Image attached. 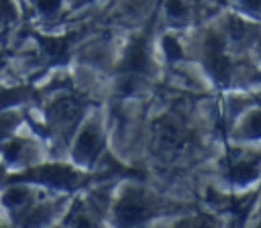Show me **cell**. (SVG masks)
Wrapping results in <instances>:
<instances>
[{"instance_id": "obj_15", "label": "cell", "mask_w": 261, "mask_h": 228, "mask_svg": "<svg viewBox=\"0 0 261 228\" xmlns=\"http://www.w3.org/2000/svg\"><path fill=\"white\" fill-rule=\"evenodd\" d=\"M165 10H167V14L171 18H179V16H184L188 12V6H186L184 0H167L165 2Z\"/></svg>"}, {"instance_id": "obj_13", "label": "cell", "mask_w": 261, "mask_h": 228, "mask_svg": "<svg viewBox=\"0 0 261 228\" xmlns=\"http://www.w3.org/2000/svg\"><path fill=\"white\" fill-rule=\"evenodd\" d=\"M177 228H216V222L210 216H192L177 224Z\"/></svg>"}, {"instance_id": "obj_17", "label": "cell", "mask_w": 261, "mask_h": 228, "mask_svg": "<svg viewBox=\"0 0 261 228\" xmlns=\"http://www.w3.org/2000/svg\"><path fill=\"white\" fill-rule=\"evenodd\" d=\"M16 16V10L10 0H0V22H8Z\"/></svg>"}, {"instance_id": "obj_3", "label": "cell", "mask_w": 261, "mask_h": 228, "mask_svg": "<svg viewBox=\"0 0 261 228\" xmlns=\"http://www.w3.org/2000/svg\"><path fill=\"white\" fill-rule=\"evenodd\" d=\"M122 65H124V75H122L118 88H120L122 94H130L135 90L137 79L147 69V45H145V39H135L130 43V47L126 49Z\"/></svg>"}, {"instance_id": "obj_14", "label": "cell", "mask_w": 261, "mask_h": 228, "mask_svg": "<svg viewBox=\"0 0 261 228\" xmlns=\"http://www.w3.org/2000/svg\"><path fill=\"white\" fill-rule=\"evenodd\" d=\"M24 98V90L20 88H12V90H2L0 92V108H6L10 104H16Z\"/></svg>"}, {"instance_id": "obj_2", "label": "cell", "mask_w": 261, "mask_h": 228, "mask_svg": "<svg viewBox=\"0 0 261 228\" xmlns=\"http://www.w3.org/2000/svg\"><path fill=\"white\" fill-rule=\"evenodd\" d=\"M151 214H153V204H151L149 195H145L143 191H137V189L126 191L114 208L116 222L122 228H139L141 224L147 222V218Z\"/></svg>"}, {"instance_id": "obj_6", "label": "cell", "mask_w": 261, "mask_h": 228, "mask_svg": "<svg viewBox=\"0 0 261 228\" xmlns=\"http://www.w3.org/2000/svg\"><path fill=\"white\" fill-rule=\"evenodd\" d=\"M82 114V104L73 96H59L49 106V118L59 128H71Z\"/></svg>"}, {"instance_id": "obj_7", "label": "cell", "mask_w": 261, "mask_h": 228, "mask_svg": "<svg viewBox=\"0 0 261 228\" xmlns=\"http://www.w3.org/2000/svg\"><path fill=\"white\" fill-rule=\"evenodd\" d=\"M102 149V136L98 132V128L94 126H86L77 140H75V147H73V157L80 161V163H92L98 153Z\"/></svg>"}, {"instance_id": "obj_20", "label": "cell", "mask_w": 261, "mask_h": 228, "mask_svg": "<svg viewBox=\"0 0 261 228\" xmlns=\"http://www.w3.org/2000/svg\"><path fill=\"white\" fill-rule=\"evenodd\" d=\"M257 228H261V222H259V224H257Z\"/></svg>"}, {"instance_id": "obj_11", "label": "cell", "mask_w": 261, "mask_h": 228, "mask_svg": "<svg viewBox=\"0 0 261 228\" xmlns=\"http://www.w3.org/2000/svg\"><path fill=\"white\" fill-rule=\"evenodd\" d=\"M243 134L247 138H261V110L249 114V118L243 122Z\"/></svg>"}, {"instance_id": "obj_18", "label": "cell", "mask_w": 261, "mask_h": 228, "mask_svg": "<svg viewBox=\"0 0 261 228\" xmlns=\"http://www.w3.org/2000/svg\"><path fill=\"white\" fill-rule=\"evenodd\" d=\"M61 0H37V6L43 14H53L57 8H59Z\"/></svg>"}, {"instance_id": "obj_8", "label": "cell", "mask_w": 261, "mask_h": 228, "mask_svg": "<svg viewBox=\"0 0 261 228\" xmlns=\"http://www.w3.org/2000/svg\"><path fill=\"white\" fill-rule=\"evenodd\" d=\"M259 169H261V157L245 153V155H241V157H237V159L230 161L228 173H230V179L232 181H237V183H249V181H253L259 175Z\"/></svg>"}, {"instance_id": "obj_4", "label": "cell", "mask_w": 261, "mask_h": 228, "mask_svg": "<svg viewBox=\"0 0 261 228\" xmlns=\"http://www.w3.org/2000/svg\"><path fill=\"white\" fill-rule=\"evenodd\" d=\"M204 49H206L204 51V59H206V67H208L210 75L218 83H226L228 75H230V65H228V57L224 53L222 41L216 35H208Z\"/></svg>"}, {"instance_id": "obj_9", "label": "cell", "mask_w": 261, "mask_h": 228, "mask_svg": "<svg viewBox=\"0 0 261 228\" xmlns=\"http://www.w3.org/2000/svg\"><path fill=\"white\" fill-rule=\"evenodd\" d=\"M41 47L53 61H61L67 55V41L63 37H41Z\"/></svg>"}, {"instance_id": "obj_5", "label": "cell", "mask_w": 261, "mask_h": 228, "mask_svg": "<svg viewBox=\"0 0 261 228\" xmlns=\"http://www.w3.org/2000/svg\"><path fill=\"white\" fill-rule=\"evenodd\" d=\"M27 177L35 179V181H43V183H49V185H55V187H73L77 181H80V175L71 169V167H65V165H43V167H37L33 171L27 173Z\"/></svg>"}, {"instance_id": "obj_1", "label": "cell", "mask_w": 261, "mask_h": 228, "mask_svg": "<svg viewBox=\"0 0 261 228\" xmlns=\"http://www.w3.org/2000/svg\"><path fill=\"white\" fill-rule=\"evenodd\" d=\"M155 149L165 157H175L190 147V132L173 116H161L151 128Z\"/></svg>"}, {"instance_id": "obj_12", "label": "cell", "mask_w": 261, "mask_h": 228, "mask_svg": "<svg viewBox=\"0 0 261 228\" xmlns=\"http://www.w3.org/2000/svg\"><path fill=\"white\" fill-rule=\"evenodd\" d=\"M51 218V208L49 206H41V208H35L33 212H29V216L24 218V226L27 228H39L41 224H45L47 220Z\"/></svg>"}, {"instance_id": "obj_10", "label": "cell", "mask_w": 261, "mask_h": 228, "mask_svg": "<svg viewBox=\"0 0 261 228\" xmlns=\"http://www.w3.org/2000/svg\"><path fill=\"white\" fill-rule=\"evenodd\" d=\"M29 202H31L29 189H27V187H18V185L10 187V189L6 191V195H4V204H6L10 210H22V208L29 206Z\"/></svg>"}, {"instance_id": "obj_19", "label": "cell", "mask_w": 261, "mask_h": 228, "mask_svg": "<svg viewBox=\"0 0 261 228\" xmlns=\"http://www.w3.org/2000/svg\"><path fill=\"white\" fill-rule=\"evenodd\" d=\"M73 228H94V226L90 224V220H88V218H84V216H80V218L75 220V224H73Z\"/></svg>"}, {"instance_id": "obj_16", "label": "cell", "mask_w": 261, "mask_h": 228, "mask_svg": "<svg viewBox=\"0 0 261 228\" xmlns=\"http://www.w3.org/2000/svg\"><path fill=\"white\" fill-rule=\"evenodd\" d=\"M163 51H165V55L169 59L181 57V47H179V43L173 37H163Z\"/></svg>"}]
</instances>
